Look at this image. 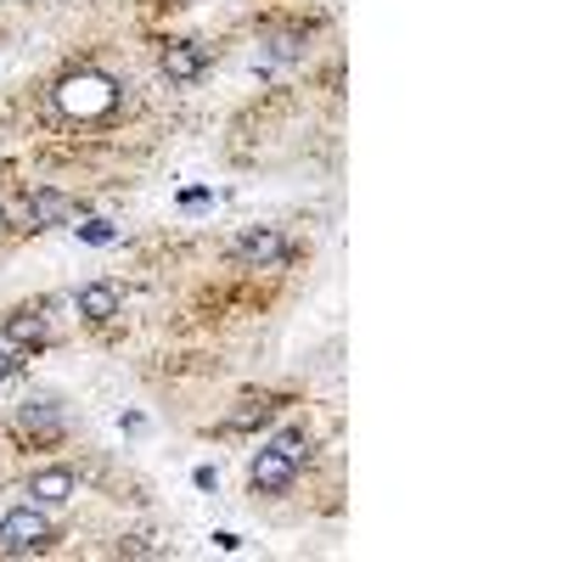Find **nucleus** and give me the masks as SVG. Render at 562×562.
<instances>
[{
    "instance_id": "f8f14e48",
    "label": "nucleus",
    "mask_w": 562,
    "mask_h": 562,
    "mask_svg": "<svg viewBox=\"0 0 562 562\" xmlns=\"http://www.w3.org/2000/svg\"><path fill=\"white\" fill-rule=\"evenodd\" d=\"M23 360H29L23 349H12V344H0V383H12L18 371H23Z\"/></svg>"
},
{
    "instance_id": "20e7f679",
    "label": "nucleus",
    "mask_w": 562,
    "mask_h": 562,
    "mask_svg": "<svg viewBox=\"0 0 562 562\" xmlns=\"http://www.w3.org/2000/svg\"><path fill=\"white\" fill-rule=\"evenodd\" d=\"M164 79L169 85H192V79H203L209 74V45H198V40H175V45H164Z\"/></svg>"
},
{
    "instance_id": "1a4fd4ad",
    "label": "nucleus",
    "mask_w": 562,
    "mask_h": 562,
    "mask_svg": "<svg viewBox=\"0 0 562 562\" xmlns=\"http://www.w3.org/2000/svg\"><path fill=\"white\" fill-rule=\"evenodd\" d=\"M45 333H52V326H45L40 310H18V315L0 321V344H12V349H40Z\"/></svg>"
},
{
    "instance_id": "7ed1b4c3",
    "label": "nucleus",
    "mask_w": 562,
    "mask_h": 562,
    "mask_svg": "<svg viewBox=\"0 0 562 562\" xmlns=\"http://www.w3.org/2000/svg\"><path fill=\"white\" fill-rule=\"evenodd\" d=\"M248 484H254V495H288V490L299 484V461H293L288 450L265 445V450L254 456V467H248Z\"/></svg>"
},
{
    "instance_id": "0eeeda50",
    "label": "nucleus",
    "mask_w": 562,
    "mask_h": 562,
    "mask_svg": "<svg viewBox=\"0 0 562 562\" xmlns=\"http://www.w3.org/2000/svg\"><path fill=\"white\" fill-rule=\"evenodd\" d=\"M237 254L254 259V265H288V259H293V243L281 237V231H243Z\"/></svg>"
},
{
    "instance_id": "6e6552de",
    "label": "nucleus",
    "mask_w": 562,
    "mask_h": 562,
    "mask_svg": "<svg viewBox=\"0 0 562 562\" xmlns=\"http://www.w3.org/2000/svg\"><path fill=\"white\" fill-rule=\"evenodd\" d=\"M74 304H79V315L90 321V326H108L113 315H119V288H113V281H90V288H79L74 293Z\"/></svg>"
},
{
    "instance_id": "ddd939ff",
    "label": "nucleus",
    "mask_w": 562,
    "mask_h": 562,
    "mask_svg": "<svg viewBox=\"0 0 562 562\" xmlns=\"http://www.w3.org/2000/svg\"><path fill=\"white\" fill-rule=\"evenodd\" d=\"M0 220H7V209H0Z\"/></svg>"
},
{
    "instance_id": "f257e3e1",
    "label": "nucleus",
    "mask_w": 562,
    "mask_h": 562,
    "mask_svg": "<svg viewBox=\"0 0 562 562\" xmlns=\"http://www.w3.org/2000/svg\"><path fill=\"white\" fill-rule=\"evenodd\" d=\"M52 97H57V108H63L68 119L90 124V119H108V113H119V102H124V85H119L113 74H102V68H79V74L57 79Z\"/></svg>"
},
{
    "instance_id": "9b49d317",
    "label": "nucleus",
    "mask_w": 562,
    "mask_h": 562,
    "mask_svg": "<svg viewBox=\"0 0 562 562\" xmlns=\"http://www.w3.org/2000/svg\"><path fill=\"white\" fill-rule=\"evenodd\" d=\"M270 422H276V400L259 394V400H243L225 416V434H254V428H270Z\"/></svg>"
},
{
    "instance_id": "f03ea898",
    "label": "nucleus",
    "mask_w": 562,
    "mask_h": 562,
    "mask_svg": "<svg viewBox=\"0 0 562 562\" xmlns=\"http://www.w3.org/2000/svg\"><path fill=\"white\" fill-rule=\"evenodd\" d=\"M57 535H52V518H45V506H12L7 518H0V551L7 557H34V551H45Z\"/></svg>"
},
{
    "instance_id": "39448f33",
    "label": "nucleus",
    "mask_w": 562,
    "mask_h": 562,
    "mask_svg": "<svg viewBox=\"0 0 562 562\" xmlns=\"http://www.w3.org/2000/svg\"><path fill=\"white\" fill-rule=\"evenodd\" d=\"M74 495H79V479L68 473V467H40V473L29 479V501L45 506V512H52V506H68Z\"/></svg>"
},
{
    "instance_id": "9d476101",
    "label": "nucleus",
    "mask_w": 562,
    "mask_h": 562,
    "mask_svg": "<svg viewBox=\"0 0 562 562\" xmlns=\"http://www.w3.org/2000/svg\"><path fill=\"white\" fill-rule=\"evenodd\" d=\"M18 434H34V439H63V416H57V405L52 400H29L23 411H18Z\"/></svg>"
},
{
    "instance_id": "423d86ee",
    "label": "nucleus",
    "mask_w": 562,
    "mask_h": 562,
    "mask_svg": "<svg viewBox=\"0 0 562 562\" xmlns=\"http://www.w3.org/2000/svg\"><path fill=\"white\" fill-rule=\"evenodd\" d=\"M79 214V203L68 192H57V186H40V192H29V220L40 231H52V225H68Z\"/></svg>"
}]
</instances>
